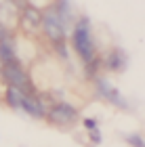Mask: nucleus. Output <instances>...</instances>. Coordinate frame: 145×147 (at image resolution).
<instances>
[{
  "mask_svg": "<svg viewBox=\"0 0 145 147\" xmlns=\"http://www.w3.org/2000/svg\"><path fill=\"white\" fill-rule=\"evenodd\" d=\"M71 44H74L76 53L80 55V59L84 63H95L99 61L97 59V51H95V42L93 36H90V23L86 17H80L71 30Z\"/></svg>",
  "mask_w": 145,
  "mask_h": 147,
  "instance_id": "1",
  "label": "nucleus"
},
{
  "mask_svg": "<svg viewBox=\"0 0 145 147\" xmlns=\"http://www.w3.org/2000/svg\"><path fill=\"white\" fill-rule=\"evenodd\" d=\"M40 30H42V34L57 46V49H61V46L65 44V25L61 23V19L57 17V13L53 11V6L42 13Z\"/></svg>",
  "mask_w": 145,
  "mask_h": 147,
  "instance_id": "2",
  "label": "nucleus"
},
{
  "mask_svg": "<svg viewBox=\"0 0 145 147\" xmlns=\"http://www.w3.org/2000/svg\"><path fill=\"white\" fill-rule=\"evenodd\" d=\"M44 118H47L51 124L63 128V126H71L78 120V109L67 101H59L55 105H51V109H47Z\"/></svg>",
  "mask_w": 145,
  "mask_h": 147,
  "instance_id": "3",
  "label": "nucleus"
},
{
  "mask_svg": "<svg viewBox=\"0 0 145 147\" xmlns=\"http://www.w3.org/2000/svg\"><path fill=\"white\" fill-rule=\"evenodd\" d=\"M0 74H2L4 82L9 86H17V88H21L28 92L30 88V78L28 74L23 71V67L19 65V61H13V63H4L2 67H0Z\"/></svg>",
  "mask_w": 145,
  "mask_h": 147,
  "instance_id": "4",
  "label": "nucleus"
},
{
  "mask_svg": "<svg viewBox=\"0 0 145 147\" xmlns=\"http://www.w3.org/2000/svg\"><path fill=\"white\" fill-rule=\"evenodd\" d=\"M95 84H97L99 95H101L105 101H109L111 105H116V107H120V109H128L130 107L128 101L120 95V90L111 86V82H109L107 78H95Z\"/></svg>",
  "mask_w": 145,
  "mask_h": 147,
  "instance_id": "5",
  "label": "nucleus"
},
{
  "mask_svg": "<svg viewBox=\"0 0 145 147\" xmlns=\"http://www.w3.org/2000/svg\"><path fill=\"white\" fill-rule=\"evenodd\" d=\"M42 23V11L32 4H23L19 11V25L28 32H38Z\"/></svg>",
  "mask_w": 145,
  "mask_h": 147,
  "instance_id": "6",
  "label": "nucleus"
},
{
  "mask_svg": "<svg viewBox=\"0 0 145 147\" xmlns=\"http://www.w3.org/2000/svg\"><path fill=\"white\" fill-rule=\"evenodd\" d=\"M21 109L28 113V116L36 118V120H42L44 113H47V107L42 105V101L36 95H25L23 97V103H21Z\"/></svg>",
  "mask_w": 145,
  "mask_h": 147,
  "instance_id": "7",
  "label": "nucleus"
},
{
  "mask_svg": "<svg viewBox=\"0 0 145 147\" xmlns=\"http://www.w3.org/2000/svg\"><path fill=\"white\" fill-rule=\"evenodd\" d=\"M103 65L109 71H124V67H126V55H124L120 49H111L107 55H105Z\"/></svg>",
  "mask_w": 145,
  "mask_h": 147,
  "instance_id": "8",
  "label": "nucleus"
},
{
  "mask_svg": "<svg viewBox=\"0 0 145 147\" xmlns=\"http://www.w3.org/2000/svg\"><path fill=\"white\" fill-rule=\"evenodd\" d=\"M53 11H55L57 17L61 19V23L65 25V30L71 28V23H74V13H71L69 0H57V2L53 4Z\"/></svg>",
  "mask_w": 145,
  "mask_h": 147,
  "instance_id": "9",
  "label": "nucleus"
},
{
  "mask_svg": "<svg viewBox=\"0 0 145 147\" xmlns=\"http://www.w3.org/2000/svg\"><path fill=\"white\" fill-rule=\"evenodd\" d=\"M0 61H2V65H4V63H13V61H17L15 44H13L11 34H9V36H4V38H0Z\"/></svg>",
  "mask_w": 145,
  "mask_h": 147,
  "instance_id": "10",
  "label": "nucleus"
},
{
  "mask_svg": "<svg viewBox=\"0 0 145 147\" xmlns=\"http://www.w3.org/2000/svg\"><path fill=\"white\" fill-rule=\"evenodd\" d=\"M25 95H30V92L17 88V86H9V88H6L4 99H6V103H9V107H13V109H21V103H23V97H25Z\"/></svg>",
  "mask_w": 145,
  "mask_h": 147,
  "instance_id": "11",
  "label": "nucleus"
},
{
  "mask_svg": "<svg viewBox=\"0 0 145 147\" xmlns=\"http://www.w3.org/2000/svg\"><path fill=\"white\" fill-rule=\"evenodd\" d=\"M126 141L133 145V147H143V137L141 135H128Z\"/></svg>",
  "mask_w": 145,
  "mask_h": 147,
  "instance_id": "12",
  "label": "nucleus"
},
{
  "mask_svg": "<svg viewBox=\"0 0 145 147\" xmlns=\"http://www.w3.org/2000/svg\"><path fill=\"white\" fill-rule=\"evenodd\" d=\"M84 126H86V130H88V132H93V130H97V120L86 118V120H84Z\"/></svg>",
  "mask_w": 145,
  "mask_h": 147,
  "instance_id": "13",
  "label": "nucleus"
},
{
  "mask_svg": "<svg viewBox=\"0 0 145 147\" xmlns=\"http://www.w3.org/2000/svg\"><path fill=\"white\" fill-rule=\"evenodd\" d=\"M0 67H2V61H0Z\"/></svg>",
  "mask_w": 145,
  "mask_h": 147,
  "instance_id": "14",
  "label": "nucleus"
},
{
  "mask_svg": "<svg viewBox=\"0 0 145 147\" xmlns=\"http://www.w3.org/2000/svg\"><path fill=\"white\" fill-rule=\"evenodd\" d=\"M13 2H17V0H13Z\"/></svg>",
  "mask_w": 145,
  "mask_h": 147,
  "instance_id": "15",
  "label": "nucleus"
}]
</instances>
